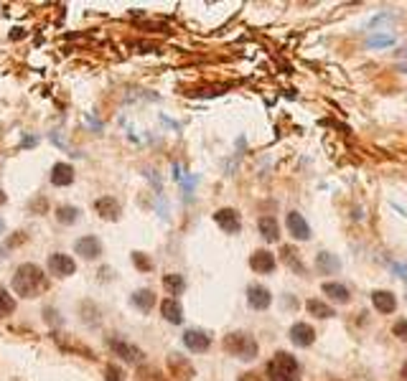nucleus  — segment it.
<instances>
[{"label": "nucleus", "instance_id": "obj_1", "mask_svg": "<svg viewBox=\"0 0 407 381\" xmlns=\"http://www.w3.org/2000/svg\"><path fill=\"white\" fill-rule=\"evenodd\" d=\"M46 287V275L38 265H21L13 275V292L21 297H36Z\"/></svg>", "mask_w": 407, "mask_h": 381}, {"label": "nucleus", "instance_id": "obj_2", "mask_svg": "<svg viewBox=\"0 0 407 381\" xmlns=\"http://www.w3.org/2000/svg\"><path fill=\"white\" fill-rule=\"evenodd\" d=\"M270 381H300V363L295 356L286 351H278L268 363Z\"/></svg>", "mask_w": 407, "mask_h": 381}, {"label": "nucleus", "instance_id": "obj_3", "mask_svg": "<svg viewBox=\"0 0 407 381\" xmlns=\"http://www.w3.org/2000/svg\"><path fill=\"white\" fill-rule=\"evenodd\" d=\"M224 351L242 358V361H252L260 348H257V341L249 333H229L224 338Z\"/></svg>", "mask_w": 407, "mask_h": 381}, {"label": "nucleus", "instance_id": "obj_4", "mask_svg": "<svg viewBox=\"0 0 407 381\" xmlns=\"http://www.w3.org/2000/svg\"><path fill=\"white\" fill-rule=\"evenodd\" d=\"M214 221H217V226L224 234H237L239 229H242V219H239V214L234 211V209H219L217 214H214Z\"/></svg>", "mask_w": 407, "mask_h": 381}, {"label": "nucleus", "instance_id": "obj_5", "mask_svg": "<svg viewBox=\"0 0 407 381\" xmlns=\"http://www.w3.org/2000/svg\"><path fill=\"white\" fill-rule=\"evenodd\" d=\"M249 267H252L257 275H270V272H275L278 260H275V254L268 252V249H257V252L249 257Z\"/></svg>", "mask_w": 407, "mask_h": 381}, {"label": "nucleus", "instance_id": "obj_6", "mask_svg": "<svg viewBox=\"0 0 407 381\" xmlns=\"http://www.w3.org/2000/svg\"><path fill=\"white\" fill-rule=\"evenodd\" d=\"M49 270L56 275V277H69V275L77 272V262H74L69 254L54 252L49 257Z\"/></svg>", "mask_w": 407, "mask_h": 381}, {"label": "nucleus", "instance_id": "obj_7", "mask_svg": "<svg viewBox=\"0 0 407 381\" xmlns=\"http://www.w3.org/2000/svg\"><path fill=\"white\" fill-rule=\"evenodd\" d=\"M247 303L252 310H268L270 303H273V295H270V290L268 287H262V285H249Z\"/></svg>", "mask_w": 407, "mask_h": 381}, {"label": "nucleus", "instance_id": "obj_8", "mask_svg": "<svg viewBox=\"0 0 407 381\" xmlns=\"http://www.w3.org/2000/svg\"><path fill=\"white\" fill-rule=\"evenodd\" d=\"M183 346H186L191 353H204V351H209L212 338H209L204 331H196V328H191V331L183 333Z\"/></svg>", "mask_w": 407, "mask_h": 381}, {"label": "nucleus", "instance_id": "obj_9", "mask_svg": "<svg viewBox=\"0 0 407 381\" xmlns=\"http://www.w3.org/2000/svg\"><path fill=\"white\" fill-rule=\"evenodd\" d=\"M291 341L293 346H298V348H308V346H313V341H316V331H313V326H308V323H295V326L291 328Z\"/></svg>", "mask_w": 407, "mask_h": 381}, {"label": "nucleus", "instance_id": "obj_10", "mask_svg": "<svg viewBox=\"0 0 407 381\" xmlns=\"http://www.w3.org/2000/svg\"><path fill=\"white\" fill-rule=\"evenodd\" d=\"M371 305H374L377 313L389 315V313H395L397 310V297L389 290H374L371 292Z\"/></svg>", "mask_w": 407, "mask_h": 381}, {"label": "nucleus", "instance_id": "obj_11", "mask_svg": "<svg viewBox=\"0 0 407 381\" xmlns=\"http://www.w3.org/2000/svg\"><path fill=\"white\" fill-rule=\"evenodd\" d=\"M288 231H291L298 242H308L310 239V226L308 221H305L303 216H300L298 211H291L288 214Z\"/></svg>", "mask_w": 407, "mask_h": 381}, {"label": "nucleus", "instance_id": "obj_12", "mask_svg": "<svg viewBox=\"0 0 407 381\" xmlns=\"http://www.w3.org/2000/svg\"><path fill=\"white\" fill-rule=\"evenodd\" d=\"M74 249H77V254H82L85 260H97L99 254H102V244H99L97 236H82V239H77Z\"/></svg>", "mask_w": 407, "mask_h": 381}, {"label": "nucleus", "instance_id": "obj_13", "mask_svg": "<svg viewBox=\"0 0 407 381\" xmlns=\"http://www.w3.org/2000/svg\"><path fill=\"white\" fill-rule=\"evenodd\" d=\"M161 313H163V318L168 323H181L183 321V308H181V303H178L176 297H165L163 303H161Z\"/></svg>", "mask_w": 407, "mask_h": 381}, {"label": "nucleus", "instance_id": "obj_14", "mask_svg": "<svg viewBox=\"0 0 407 381\" xmlns=\"http://www.w3.org/2000/svg\"><path fill=\"white\" fill-rule=\"evenodd\" d=\"M323 295H328L334 303H349L352 300V292H349L347 285H341V282H323Z\"/></svg>", "mask_w": 407, "mask_h": 381}, {"label": "nucleus", "instance_id": "obj_15", "mask_svg": "<svg viewBox=\"0 0 407 381\" xmlns=\"http://www.w3.org/2000/svg\"><path fill=\"white\" fill-rule=\"evenodd\" d=\"M51 183L54 186H72L74 183V168L69 163H56L51 168Z\"/></svg>", "mask_w": 407, "mask_h": 381}, {"label": "nucleus", "instance_id": "obj_16", "mask_svg": "<svg viewBox=\"0 0 407 381\" xmlns=\"http://www.w3.org/2000/svg\"><path fill=\"white\" fill-rule=\"evenodd\" d=\"M94 211H97L102 219H117V214H120V204H117L112 196H102V199L94 201Z\"/></svg>", "mask_w": 407, "mask_h": 381}, {"label": "nucleus", "instance_id": "obj_17", "mask_svg": "<svg viewBox=\"0 0 407 381\" xmlns=\"http://www.w3.org/2000/svg\"><path fill=\"white\" fill-rule=\"evenodd\" d=\"M257 226H260V234L265 236L268 242H278L280 239V226L275 216H262L260 221H257Z\"/></svg>", "mask_w": 407, "mask_h": 381}, {"label": "nucleus", "instance_id": "obj_18", "mask_svg": "<svg viewBox=\"0 0 407 381\" xmlns=\"http://www.w3.org/2000/svg\"><path fill=\"white\" fill-rule=\"evenodd\" d=\"M109 348L117 353L120 358H125V361H138L140 358V351L135 348V346H130V343H125V341H109Z\"/></svg>", "mask_w": 407, "mask_h": 381}, {"label": "nucleus", "instance_id": "obj_19", "mask_svg": "<svg viewBox=\"0 0 407 381\" xmlns=\"http://www.w3.org/2000/svg\"><path fill=\"white\" fill-rule=\"evenodd\" d=\"M316 267H318V272H323V275H334V272H339L341 270V262L336 260L334 254H328V252H321L316 257Z\"/></svg>", "mask_w": 407, "mask_h": 381}, {"label": "nucleus", "instance_id": "obj_20", "mask_svg": "<svg viewBox=\"0 0 407 381\" xmlns=\"http://www.w3.org/2000/svg\"><path fill=\"white\" fill-rule=\"evenodd\" d=\"M133 305L138 310H143V313H148V310H153V305H156V292H153V290H138L133 295Z\"/></svg>", "mask_w": 407, "mask_h": 381}, {"label": "nucleus", "instance_id": "obj_21", "mask_svg": "<svg viewBox=\"0 0 407 381\" xmlns=\"http://www.w3.org/2000/svg\"><path fill=\"white\" fill-rule=\"evenodd\" d=\"M283 262H286V265L291 267L295 275H305L303 262H300V257L295 254V249H293V247H283Z\"/></svg>", "mask_w": 407, "mask_h": 381}, {"label": "nucleus", "instance_id": "obj_22", "mask_svg": "<svg viewBox=\"0 0 407 381\" xmlns=\"http://www.w3.org/2000/svg\"><path fill=\"white\" fill-rule=\"evenodd\" d=\"M77 219H80V209H77V206H59V209H56V221H59V224H74V221H77Z\"/></svg>", "mask_w": 407, "mask_h": 381}, {"label": "nucleus", "instance_id": "obj_23", "mask_svg": "<svg viewBox=\"0 0 407 381\" xmlns=\"http://www.w3.org/2000/svg\"><path fill=\"white\" fill-rule=\"evenodd\" d=\"M163 287L170 292V295H181L183 292V287H186V282H183V277L181 275H163Z\"/></svg>", "mask_w": 407, "mask_h": 381}, {"label": "nucleus", "instance_id": "obj_24", "mask_svg": "<svg viewBox=\"0 0 407 381\" xmlns=\"http://www.w3.org/2000/svg\"><path fill=\"white\" fill-rule=\"evenodd\" d=\"M305 308H308L310 315H316V318H334V308H328L326 303H321V300H316V297L308 300Z\"/></svg>", "mask_w": 407, "mask_h": 381}, {"label": "nucleus", "instance_id": "obj_25", "mask_svg": "<svg viewBox=\"0 0 407 381\" xmlns=\"http://www.w3.org/2000/svg\"><path fill=\"white\" fill-rule=\"evenodd\" d=\"M13 310H16V303H13V297L8 295V292L3 290V287H0V315H3V313H13Z\"/></svg>", "mask_w": 407, "mask_h": 381}, {"label": "nucleus", "instance_id": "obj_26", "mask_svg": "<svg viewBox=\"0 0 407 381\" xmlns=\"http://www.w3.org/2000/svg\"><path fill=\"white\" fill-rule=\"evenodd\" d=\"M133 262H135V267H140V270H143V272H148V270H151V260H148V257H146V254H143V252H135L133 254Z\"/></svg>", "mask_w": 407, "mask_h": 381}, {"label": "nucleus", "instance_id": "obj_27", "mask_svg": "<svg viewBox=\"0 0 407 381\" xmlns=\"http://www.w3.org/2000/svg\"><path fill=\"white\" fill-rule=\"evenodd\" d=\"M392 333H395L400 341H407V318H405V321H397L395 328H392Z\"/></svg>", "mask_w": 407, "mask_h": 381}, {"label": "nucleus", "instance_id": "obj_28", "mask_svg": "<svg viewBox=\"0 0 407 381\" xmlns=\"http://www.w3.org/2000/svg\"><path fill=\"white\" fill-rule=\"evenodd\" d=\"M392 43V38L389 36H371L367 38V46H389Z\"/></svg>", "mask_w": 407, "mask_h": 381}, {"label": "nucleus", "instance_id": "obj_29", "mask_svg": "<svg viewBox=\"0 0 407 381\" xmlns=\"http://www.w3.org/2000/svg\"><path fill=\"white\" fill-rule=\"evenodd\" d=\"M107 374H109V381H122V374H120V371H115V369H109V371H107Z\"/></svg>", "mask_w": 407, "mask_h": 381}, {"label": "nucleus", "instance_id": "obj_30", "mask_svg": "<svg viewBox=\"0 0 407 381\" xmlns=\"http://www.w3.org/2000/svg\"><path fill=\"white\" fill-rule=\"evenodd\" d=\"M6 201H8V196H6V194H3V191H0V206L6 204Z\"/></svg>", "mask_w": 407, "mask_h": 381}, {"label": "nucleus", "instance_id": "obj_31", "mask_svg": "<svg viewBox=\"0 0 407 381\" xmlns=\"http://www.w3.org/2000/svg\"><path fill=\"white\" fill-rule=\"evenodd\" d=\"M402 379L407 381V361H405V366H402Z\"/></svg>", "mask_w": 407, "mask_h": 381}, {"label": "nucleus", "instance_id": "obj_32", "mask_svg": "<svg viewBox=\"0 0 407 381\" xmlns=\"http://www.w3.org/2000/svg\"><path fill=\"white\" fill-rule=\"evenodd\" d=\"M3 231H6V221H3V219H0V234H3Z\"/></svg>", "mask_w": 407, "mask_h": 381}]
</instances>
